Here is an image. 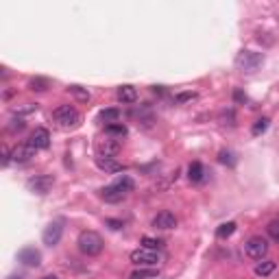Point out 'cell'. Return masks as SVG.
<instances>
[{
    "label": "cell",
    "instance_id": "obj_2",
    "mask_svg": "<svg viewBox=\"0 0 279 279\" xmlns=\"http://www.w3.org/2000/svg\"><path fill=\"white\" fill-rule=\"evenodd\" d=\"M53 120L61 129H75L81 125V113L72 107V105H59V107L53 111Z\"/></svg>",
    "mask_w": 279,
    "mask_h": 279
},
{
    "label": "cell",
    "instance_id": "obj_23",
    "mask_svg": "<svg viewBox=\"0 0 279 279\" xmlns=\"http://www.w3.org/2000/svg\"><path fill=\"white\" fill-rule=\"evenodd\" d=\"M142 247H144V249H151V251H159V249H164V240H159V238L144 236V238H142Z\"/></svg>",
    "mask_w": 279,
    "mask_h": 279
},
{
    "label": "cell",
    "instance_id": "obj_24",
    "mask_svg": "<svg viewBox=\"0 0 279 279\" xmlns=\"http://www.w3.org/2000/svg\"><path fill=\"white\" fill-rule=\"evenodd\" d=\"M234 231H236V223H231V220H229V223H223L220 225L218 229H216V236L218 238H229V236H234Z\"/></svg>",
    "mask_w": 279,
    "mask_h": 279
},
{
    "label": "cell",
    "instance_id": "obj_35",
    "mask_svg": "<svg viewBox=\"0 0 279 279\" xmlns=\"http://www.w3.org/2000/svg\"><path fill=\"white\" fill-rule=\"evenodd\" d=\"M9 279H22V277H20V275H18V277H15V275H11V277H9Z\"/></svg>",
    "mask_w": 279,
    "mask_h": 279
},
{
    "label": "cell",
    "instance_id": "obj_25",
    "mask_svg": "<svg viewBox=\"0 0 279 279\" xmlns=\"http://www.w3.org/2000/svg\"><path fill=\"white\" fill-rule=\"evenodd\" d=\"M129 279H157V270L155 268H149V270H135L131 273Z\"/></svg>",
    "mask_w": 279,
    "mask_h": 279
},
{
    "label": "cell",
    "instance_id": "obj_16",
    "mask_svg": "<svg viewBox=\"0 0 279 279\" xmlns=\"http://www.w3.org/2000/svg\"><path fill=\"white\" fill-rule=\"evenodd\" d=\"M188 179H190L192 183H203L205 181V168L201 161H192L190 166H188Z\"/></svg>",
    "mask_w": 279,
    "mask_h": 279
},
{
    "label": "cell",
    "instance_id": "obj_12",
    "mask_svg": "<svg viewBox=\"0 0 279 279\" xmlns=\"http://www.w3.org/2000/svg\"><path fill=\"white\" fill-rule=\"evenodd\" d=\"M18 260L24 266H39L42 264V253H39L35 247H27L18 253Z\"/></svg>",
    "mask_w": 279,
    "mask_h": 279
},
{
    "label": "cell",
    "instance_id": "obj_17",
    "mask_svg": "<svg viewBox=\"0 0 279 279\" xmlns=\"http://www.w3.org/2000/svg\"><path fill=\"white\" fill-rule=\"evenodd\" d=\"M96 166L105 172H122V164L116 157H96Z\"/></svg>",
    "mask_w": 279,
    "mask_h": 279
},
{
    "label": "cell",
    "instance_id": "obj_21",
    "mask_svg": "<svg viewBox=\"0 0 279 279\" xmlns=\"http://www.w3.org/2000/svg\"><path fill=\"white\" fill-rule=\"evenodd\" d=\"M68 92H70L72 96H75L79 103H89V98H92V96H89L87 89H85V87H81V85H70V87H68Z\"/></svg>",
    "mask_w": 279,
    "mask_h": 279
},
{
    "label": "cell",
    "instance_id": "obj_9",
    "mask_svg": "<svg viewBox=\"0 0 279 279\" xmlns=\"http://www.w3.org/2000/svg\"><path fill=\"white\" fill-rule=\"evenodd\" d=\"M27 144H31L35 151L48 149V146H51V133H48V129H35V131L31 133V137H29Z\"/></svg>",
    "mask_w": 279,
    "mask_h": 279
},
{
    "label": "cell",
    "instance_id": "obj_26",
    "mask_svg": "<svg viewBox=\"0 0 279 279\" xmlns=\"http://www.w3.org/2000/svg\"><path fill=\"white\" fill-rule=\"evenodd\" d=\"M218 161L225 164V166H236V155L231 151H220L218 153Z\"/></svg>",
    "mask_w": 279,
    "mask_h": 279
},
{
    "label": "cell",
    "instance_id": "obj_31",
    "mask_svg": "<svg viewBox=\"0 0 279 279\" xmlns=\"http://www.w3.org/2000/svg\"><path fill=\"white\" fill-rule=\"evenodd\" d=\"M234 101H236V103H240V105H244V103L249 101V98H247V94H244L242 89H236V92H234Z\"/></svg>",
    "mask_w": 279,
    "mask_h": 279
},
{
    "label": "cell",
    "instance_id": "obj_20",
    "mask_svg": "<svg viewBox=\"0 0 279 279\" xmlns=\"http://www.w3.org/2000/svg\"><path fill=\"white\" fill-rule=\"evenodd\" d=\"M105 133L109 137H125L127 135V127L122 122H113V125H107L105 127Z\"/></svg>",
    "mask_w": 279,
    "mask_h": 279
},
{
    "label": "cell",
    "instance_id": "obj_18",
    "mask_svg": "<svg viewBox=\"0 0 279 279\" xmlns=\"http://www.w3.org/2000/svg\"><path fill=\"white\" fill-rule=\"evenodd\" d=\"M98 120H101V122H107V125H113V122L120 120V109H118V107L103 109L101 113H98Z\"/></svg>",
    "mask_w": 279,
    "mask_h": 279
},
{
    "label": "cell",
    "instance_id": "obj_30",
    "mask_svg": "<svg viewBox=\"0 0 279 279\" xmlns=\"http://www.w3.org/2000/svg\"><path fill=\"white\" fill-rule=\"evenodd\" d=\"M24 127H27V122H24L22 118H18V120H11V125H9V131H22Z\"/></svg>",
    "mask_w": 279,
    "mask_h": 279
},
{
    "label": "cell",
    "instance_id": "obj_7",
    "mask_svg": "<svg viewBox=\"0 0 279 279\" xmlns=\"http://www.w3.org/2000/svg\"><path fill=\"white\" fill-rule=\"evenodd\" d=\"M61 236H63V220H55V223H51L44 229L42 240L46 247H57L61 242Z\"/></svg>",
    "mask_w": 279,
    "mask_h": 279
},
{
    "label": "cell",
    "instance_id": "obj_13",
    "mask_svg": "<svg viewBox=\"0 0 279 279\" xmlns=\"http://www.w3.org/2000/svg\"><path fill=\"white\" fill-rule=\"evenodd\" d=\"M98 196H101L105 203H120V201L127 199V192H122L120 188H116L111 183L107 188H103V190H98Z\"/></svg>",
    "mask_w": 279,
    "mask_h": 279
},
{
    "label": "cell",
    "instance_id": "obj_11",
    "mask_svg": "<svg viewBox=\"0 0 279 279\" xmlns=\"http://www.w3.org/2000/svg\"><path fill=\"white\" fill-rule=\"evenodd\" d=\"M33 157H35V149L31 144H20L11 151V159L15 164H29Z\"/></svg>",
    "mask_w": 279,
    "mask_h": 279
},
{
    "label": "cell",
    "instance_id": "obj_36",
    "mask_svg": "<svg viewBox=\"0 0 279 279\" xmlns=\"http://www.w3.org/2000/svg\"><path fill=\"white\" fill-rule=\"evenodd\" d=\"M161 279H172V277H161Z\"/></svg>",
    "mask_w": 279,
    "mask_h": 279
},
{
    "label": "cell",
    "instance_id": "obj_3",
    "mask_svg": "<svg viewBox=\"0 0 279 279\" xmlns=\"http://www.w3.org/2000/svg\"><path fill=\"white\" fill-rule=\"evenodd\" d=\"M262 61H264L262 53H253V51H242L240 55L236 57V65L242 72H255L262 65Z\"/></svg>",
    "mask_w": 279,
    "mask_h": 279
},
{
    "label": "cell",
    "instance_id": "obj_4",
    "mask_svg": "<svg viewBox=\"0 0 279 279\" xmlns=\"http://www.w3.org/2000/svg\"><path fill=\"white\" fill-rule=\"evenodd\" d=\"M244 253H247L251 260H258V262L264 260L268 253V242L262 236H253L247 240V244H244Z\"/></svg>",
    "mask_w": 279,
    "mask_h": 279
},
{
    "label": "cell",
    "instance_id": "obj_5",
    "mask_svg": "<svg viewBox=\"0 0 279 279\" xmlns=\"http://www.w3.org/2000/svg\"><path fill=\"white\" fill-rule=\"evenodd\" d=\"M131 262L137 266H157L161 262V255L159 251H151V249H135L131 253Z\"/></svg>",
    "mask_w": 279,
    "mask_h": 279
},
{
    "label": "cell",
    "instance_id": "obj_32",
    "mask_svg": "<svg viewBox=\"0 0 279 279\" xmlns=\"http://www.w3.org/2000/svg\"><path fill=\"white\" fill-rule=\"evenodd\" d=\"M194 96H196L194 92H183V94H179V96H177V103H185V101H192Z\"/></svg>",
    "mask_w": 279,
    "mask_h": 279
},
{
    "label": "cell",
    "instance_id": "obj_22",
    "mask_svg": "<svg viewBox=\"0 0 279 279\" xmlns=\"http://www.w3.org/2000/svg\"><path fill=\"white\" fill-rule=\"evenodd\" d=\"M51 87V83H48V79H42V77H35L29 81V89H33V92H46V89Z\"/></svg>",
    "mask_w": 279,
    "mask_h": 279
},
{
    "label": "cell",
    "instance_id": "obj_28",
    "mask_svg": "<svg viewBox=\"0 0 279 279\" xmlns=\"http://www.w3.org/2000/svg\"><path fill=\"white\" fill-rule=\"evenodd\" d=\"M268 118H260L258 122H255V125H253V129H251V133L253 135H260V133H264V131L268 129Z\"/></svg>",
    "mask_w": 279,
    "mask_h": 279
},
{
    "label": "cell",
    "instance_id": "obj_8",
    "mask_svg": "<svg viewBox=\"0 0 279 279\" xmlns=\"http://www.w3.org/2000/svg\"><path fill=\"white\" fill-rule=\"evenodd\" d=\"M96 151H98V157H116L120 153V140H116V137L101 140L96 146Z\"/></svg>",
    "mask_w": 279,
    "mask_h": 279
},
{
    "label": "cell",
    "instance_id": "obj_14",
    "mask_svg": "<svg viewBox=\"0 0 279 279\" xmlns=\"http://www.w3.org/2000/svg\"><path fill=\"white\" fill-rule=\"evenodd\" d=\"M116 96H118V101H120V103H125V105H133V103L137 101V89H135L133 85H120V87H118V92H116Z\"/></svg>",
    "mask_w": 279,
    "mask_h": 279
},
{
    "label": "cell",
    "instance_id": "obj_6",
    "mask_svg": "<svg viewBox=\"0 0 279 279\" xmlns=\"http://www.w3.org/2000/svg\"><path fill=\"white\" fill-rule=\"evenodd\" d=\"M53 185H55V177L53 175H35V177H31L27 181V188L31 192H35V194H48Z\"/></svg>",
    "mask_w": 279,
    "mask_h": 279
},
{
    "label": "cell",
    "instance_id": "obj_29",
    "mask_svg": "<svg viewBox=\"0 0 279 279\" xmlns=\"http://www.w3.org/2000/svg\"><path fill=\"white\" fill-rule=\"evenodd\" d=\"M105 225H107L109 229H113V231H118V229L125 227V225H122V220H113V218H107V220H105Z\"/></svg>",
    "mask_w": 279,
    "mask_h": 279
},
{
    "label": "cell",
    "instance_id": "obj_27",
    "mask_svg": "<svg viewBox=\"0 0 279 279\" xmlns=\"http://www.w3.org/2000/svg\"><path fill=\"white\" fill-rule=\"evenodd\" d=\"M266 234L270 236V240L279 242V220H270V223L266 225Z\"/></svg>",
    "mask_w": 279,
    "mask_h": 279
},
{
    "label": "cell",
    "instance_id": "obj_10",
    "mask_svg": "<svg viewBox=\"0 0 279 279\" xmlns=\"http://www.w3.org/2000/svg\"><path fill=\"white\" fill-rule=\"evenodd\" d=\"M153 227H155V229H161V231L175 229V227H177V216L172 214V212L164 210V212H159V214L153 218Z\"/></svg>",
    "mask_w": 279,
    "mask_h": 279
},
{
    "label": "cell",
    "instance_id": "obj_34",
    "mask_svg": "<svg viewBox=\"0 0 279 279\" xmlns=\"http://www.w3.org/2000/svg\"><path fill=\"white\" fill-rule=\"evenodd\" d=\"M42 279H59V277H55V275H46V277H42Z\"/></svg>",
    "mask_w": 279,
    "mask_h": 279
},
{
    "label": "cell",
    "instance_id": "obj_19",
    "mask_svg": "<svg viewBox=\"0 0 279 279\" xmlns=\"http://www.w3.org/2000/svg\"><path fill=\"white\" fill-rule=\"evenodd\" d=\"M113 185H116V188H120V190L122 192H133V188H135V181H133V179H131L129 175H120L118 179H116V181H113Z\"/></svg>",
    "mask_w": 279,
    "mask_h": 279
},
{
    "label": "cell",
    "instance_id": "obj_1",
    "mask_svg": "<svg viewBox=\"0 0 279 279\" xmlns=\"http://www.w3.org/2000/svg\"><path fill=\"white\" fill-rule=\"evenodd\" d=\"M77 244H79V251L83 253V255H87V258H96V255H101L103 249H105L103 238L98 236L96 231H81Z\"/></svg>",
    "mask_w": 279,
    "mask_h": 279
},
{
    "label": "cell",
    "instance_id": "obj_33",
    "mask_svg": "<svg viewBox=\"0 0 279 279\" xmlns=\"http://www.w3.org/2000/svg\"><path fill=\"white\" fill-rule=\"evenodd\" d=\"M37 109V105H27V107H15L13 111L15 113H31V111H35Z\"/></svg>",
    "mask_w": 279,
    "mask_h": 279
},
{
    "label": "cell",
    "instance_id": "obj_15",
    "mask_svg": "<svg viewBox=\"0 0 279 279\" xmlns=\"http://www.w3.org/2000/svg\"><path fill=\"white\" fill-rule=\"evenodd\" d=\"M277 270V262L275 260H260L255 268H253V273H255L258 277H270Z\"/></svg>",
    "mask_w": 279,
    "mask_h": 279
}]
</instances>
